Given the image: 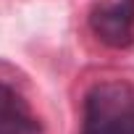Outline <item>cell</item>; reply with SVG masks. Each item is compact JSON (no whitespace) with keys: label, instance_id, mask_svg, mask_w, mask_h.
<instances>
[{"label":"cell","instance_id":"cell-1","mask_svg":"<svg viewBox=\"0 0 134 134\" xmlns=\"http://www.w3.org/2000/svg\"><path fill=\"white\" fill-rule=\"evenodd\" d=\"M82 134H134V87L100 82L84 97Z\"/></svg>","mask_w":134,"mask_h":134},{"label":"cell","instance_id":"cell-2","mask_svg":"<svg viewBox=\"0 0 134 134\" xmlns=\"http://www.w3.org/2000/svg\"><path fill=\"white\" fill-rule=\"evenodd\" d=\"M90 29L108 47H129L134 42V0H97L90 11Z\"/></svg>","mask_w":134,"mask_h":134},{"label":"cell","instance_id":"cell-3","mask_svg":"<svg viewBox=\"0 0 134 134\" xmlns=\"http://www.w3.org/2000/svg\"><path fill=\"white\" fill-rule=\"evenodd\" d=\"M0 134H42L29 103L5 82H0Z\"/></svg>","mask_w":134,"mask_h":134}]
</instances>
